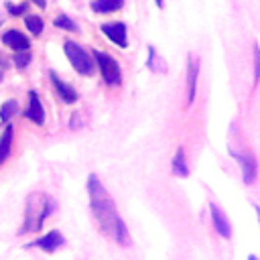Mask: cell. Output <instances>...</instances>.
Listing matches in <instances>:
<instances>
[{
    "mask_svg": "<svg viewBox=\"0 0 260 260\" xmlns=\"http://www.w3.org/2000/svg\"><path fill=\"white\" fill-rule=\"evenodd\" d=\"M87 193H89V209H91V215L98 221L100 230L106 236H114V225L120 215L116 211V203H114L112 195L106 191V187L102 185V181L98 179L95 173H91L87 177Z\"/></svg>",
    "mask_w": 260,
    "mask_h": 260,
    "instance_id": "cell-1",
    "label": "cell"
},
{
    "mask_svg": "<svg viewBox=\"0 0 260 260\" xmlns=\"http://www.w3.org/2000/svg\"><path fill=\"white\" fill-rule=\"evenodd\" d=\"M55 209V201L51 195L47 193H30L26 197V203H24V219H22V225L20 230L16 232L18 236H24L28 232H39L43 230L47 217H51Z\"/></svg>",
    "mask_w": 260,
    "mask_h": 260,
    "instance_id": "cell-2",
    "label": "cell"
},
{
    "mask_svg": "<svg viewBox=\"0 0 260 260\" xmlns=\"http://www.w3.org/2000/svg\"><path fill=\"white\" fill-rule=\"evenodd\" d=\"M63 51H65V57L69 59V63L73 65V69L79 73V75H93L95 71V61L93 57L75 41H65L63 43Z\"/></svg>",
    "mask_w": 260,
    "mask_h": 260,
    "instance_id": "cell-3",
    "label": "cell"
},
{
    "mask_svg": "<svg viewBox=\"0 0 260 260\" xmlns=\"http://www.w3.org/2000/svg\"><path fill=\"white\" fill-rule=\"evenodd\" d=\"M93 61H95V67L106 85H110V87L122 85V69H120V63L112 55L93 49Z\"/></svg>",
    "mask_w": 260,
    "mask_h": 260,
    "instance_id": "cell-4",
    "label": "cell"
},
{
    "mask_svg": "<svg viewBox=\"0 0 260 260\" xmlns=\"http://www.w3.org/2000/svg\"><path fill=\"white\" fill-rule=\"evenodd\" d=\"M100 30H102L104 37H106L110 43H114L116 47H120V49H126V47H128V28H126V24H124L122 20L104 22Z\"/></svg>",
    "mask_w": 260,
    "mask_h": 260,
    "instance_id": "cell-5",
    "label": "cell"
},
{
    "mask_svg": "<svg viewBox=\"0 0 260 260\" xmlns=\"http://www.w3.org/2000/svg\"><path fill=\"white\" fill-rule=\"evenodd\" d=\"M63 246H65V236L59 230H51L49 234L32 240L30 244H24V248H39V250H43L47 254H53V252H57Z\"/></svg>",
    "mask_w": 260,
    "mask_h": 260,
    "instance_id": "cell-6",
    "label": "cell"
},
{
    "mask_svg": "<svg viewBox=\"0 0 260 260\" xmlns=\"http://www.w3.org/2000/svg\"><path fill=\"white\" fill-rule=\"evenodd\" d=\"M230 154L240 162V169H242V181L244 185H252L258 177V162L252 154H242V152H236L230 148Z\"/></svg>",
    "mask_w": 260,
    "mask_h": 260,
    "instance_id": "cell-7",
    "label": "cell"
},
{
    "mask_svg": "<svg viewBox=\"0 0 260 260\" xmlns=\"http://www.w3.org/2000/svg\"><path fill=\"white\" fill-rule=\"evenodd\" d=\"M49 79H51V83H53V87H55V93L59 95V100H61L63 104H75V102L79 100L77 89H75L73 85L65 83L55 71H49Z\"/></svg>",
    "mask_w": 260,
    "mask_h": 260,
    "instance_id": "cell-8",
    "label": "cell"
},
{
    "mask_svg": "<svg viewBox=\"0 0 260 260\" xmlns=\"http://www.w3.org/2000/svg\"><path fill=\"white\" fill-rule=\"evenodd\" d=\"M209 213H211V223H213L215 232H217L221 238L230 240V238H232V223H230L228 215L223 213V209H221L217 203L211 201V203H209Z\"/></svg>",
    "mask_w": 260,
    "mask_h": 260,
    "instance_id": "cell-9",
    "label": "cell"
},
{
    "mask_svg": "<svg viewBox=\"0 0 260 260\" xmlns=\"http://www.w3.org/2000/svg\"><path fill=\"white\" fill-rule=\"evenodd\" d=\"M24 116H26L32 124H37V126H43V124H45V108H43L41 98H39V93H37L35 89L28 91V106H26V110H24Z\"/></svg>",
    "mask_w": 260,
    "mask_h": 260,
    "instance_id": "cell-10",
    "label": "cell"
},
{
    "mask_svg": "<svg viewBox=\"0 0 260 260\" xmlns=\"http://www.w3.org/2000/svg\"><path fill=\"white\" fill-rule=\"evenodd\" d=\"M2 43H4L8 49H12L14 53H16V51H30V41H28V37H26L24 32L16 30V28H8L6 32H2Z\"/></svg>",
    "mask_w": 260,
    "mask_h": 260,
    "instance_id": "cell-11",
    "label": "cell"
},
{
    "mask_svg": "<svg viewBox=\"0 0 260 260\" xmlns=\"http://www.w3.org/2000/svg\"><path fill=\"white\" fill-rule=\"evenodd\" d=\"M197 77H199V61L193 55H189L187 57V106H191L195 102Z\"/></svg>",
    "mask_w": 260,
    "mask_h": 260,
    "instance_id": "cell-12",
    "label": "cell"
},
{
    "mask_svg": "<svg viewBox=\"0 0 260 260\" xmlns=\"http://www.w3.org/2000/svg\"><path fill=\"white\" fill-rule=\"evenodd\" d=\"M171 171H173V175L175 177H189V165H187V158H185V148L183 146H179L177 150H175V156H173V160H171Z\"/></svg>",
    "mask_w": 260,
    "mask_h": 260,
    "instance_id": "cell-13",
    "label": "cell"
},
{
    "mask_svg": "<svg viewBox=\"0 0 260 260\" xmlns=\"http://www.w3.org/2000/svg\"><path fill=\"white\" fill-rule=\"evenodd\" d=\"M124 6V0H91L89 8L98 14H112Z\"/></svg>",
    "mask_w": 260,
    "mask_h": 260,
    "instance_id": "cell-14",
    "label": "cell"
},
{
    "mask_svg": "<svg viewBox=\"0 0 260 260\" xmlns=\"http://www.w3.org/2000/svg\"><path fill=\"white\" fill-rule=\"evenodd\" d=\"M12 138H14V126L6 124V128L0 134V165L10 156V148H12Z\"/></svg>",
    "mask_w": 260,
    "mask_h": 260,
    "instance_id": "cell-15",
    "label": "cell"
},
{
    "mask_svg": "<svg viewBox=\"0 0 260 260\" xmlns=\"http://www.w3.org/2000/svg\"><path fill=\"white\" fill-rule=\"evenodd\" d=\"M114 240H116V244H120V246H130L132 244V240H130V232H128V228H126V223H124V219L122 217H118L116 219V225H114V236H112Z\"/></svg>",
    "mask_w": 260,
    "mask_h": 260,
    "instance_id": "cell-16",
    "label": "cell"
},
{
    "mask_svg": "<svg viewBox=\"0 0 260 260\" xmlns=\"http://www.w3.org/2000/svg\"><path fill=\"white\" fill-rule=\"evenodd\" d=\"M24 26L32 37H39L43 32V28H45V22H43V18L39 14H24Z\"/></svg>",
    "mask_w": 260,
    "mask_h": 260,
    "instance_id": "cell-17",
    "label": "cell"
},
{
    "mask_svg": "<svg viewBox=\"0 0 260 260\" xmlns=\"http://www.w3.org/2000/svg\"><path fill=\"white\" fill-rule=\"evenodd\" d=\"M14 114H18V102L16 100H6L0 106V124H8Z\"/></svg>",
    "mask_w": 260,
    "mask_h": 260,
    "instance_id": "cell-18",
    "label": "cell"
},
{
    "mask_svg": "<svg viewBox=\"0 0 260 260\" xmlns=\"http://www.w3.org/2000/svg\"><path fill=\"white\" fill-rule=\"evenodd\" d=\"M53 24H55L57 28L65 30V32H77V30H79L77 22H75V20H73L71 16H67V14H59V16H55Z\"/></svg>",
    "mask_w": 260,
    "mask_h": 260,
    "instance_id": "cell-19",
    "label": "cell"
},
{
    "mask_svg": "<svg viewBox=\"0 0 260 260\" xmlns=\"http://www.w3.org/2000/svg\"><path fill=\"white\" fill-rule=\"evenodd\" d=\"M30 61H32L30 51H16V53L12 55V65H14L18 71H24Z\"/></svg>",
    "mask_w": 260,
    "mask_h": 260,
    "instance_id": "cell-20",
    "label": "cell"
},
{
    "mask_svg": "<svg viewBox=\"0 0 260 260\" xmlns=\"http://www.w3.org/2000/svg\"><path fill=\"white\" fill-rule=\"evenodd\" d=\"M4 8H6V12L10 14V16H24V14H28V4L26 2H20V4H14V2H6L4 4Z\"/></svg>",
    "mask_w": 260,
    "mask_h": 260,
    "instance_id": "cell-21",
    "label": "cell"
},
{
    "mask_svg": "<svg viewBox=\"0 0 260 260\" xmlns=\"http://www.w3.org/2000/svg\"><path fill=\"white\" fill-rule=\"evenodd\" d=\"M252 55H254V83H258L260 81V47H258V43H254Z\"/></svg>",
    "mask_w": 260,
    "mask_h": 260,
    "instance_id": "cell-22",
    "label": "cell"
},
{
    "mask_svg": "<svg viewBox=\"0 0 260 260\" xmlns=\"http://www.w3.org/2000/svg\"><path fill=\"white\" fill-rule=\"evenodd\" d=\"M32 2H35L39 8H45V6H47V2H45V0H32Z\"/></svg>",
    "mask_w": 260,
    "mask_h": 260,
    "instance_id": "cell-23",
    "label": "cell"
},
{
    "mask_svg": "<svg viewBox=\"0 0 260 260\" xmlns=\"http://www.w3.org/2000/svg\"><path fill=\"white\" fill-rule=\"evenodd\" d=\"M2 67H6V59H4V57H0V69H2Z\"/></svg>",
    "mask_w": 260,
    "mask_h": 260,
    "instance_id": "cell-24",
    "label": "cell"
},
{
    "mask_svg": "<svg viewBox=\"0 0 260 260\" xmlns=\"http://www.w3.org/2000/svg\"><path fill=\"white\" fill-rule=\"evenodd\" d=\"M154 2H156V6H158V8H162V6H165V0H154Z\"/></svg>",
    "mask_w": 260,
    "mask_h": 260,
    "instance_id": "cell-25",
    "label": "cell"
},
{
    "mask_svg": "<svg viewBox=\"0 0 260 260\" xmlns=\"http://www.w3.org/2000/svg\"><path fill=\"white\" fill-rule=\"evenodd\" d=\"M2 79H4V71L0 69V81H2Z\"/></svg>",
    "mask_w": 260,
    "mask_h": 260,
    "instance_id": "cell-26",
    "label": "cell"
},
{
    "mask_svg": "<svg viewBox=\"0 0 260 260\" xmlns=\"http://www.w3.org/2000/svg\"><path fill=\"white\" fill-rule=\"evenodd\" d=\"M248 260H258V258H256V256H250V258H248Z\"/></svg>",
    "mask_w": 260,
    "mask_h": 260,
    "instance_id": "cell-27",
    "label": "cell"
},
{
    "mask_svg": "<svg viewBox=\"0 0 260 260\" xmlns=\"http://www.w3.org/2000/svg\"><path fill=\"white\" fill-rule=\"evenodd\" d=\"M2 22H4V18H2V16H0V26H2Z\"/></svg>",
    "mask_w": 260,
    "mask_h": 260,
    "instance_id": "cell-28",
    "label": "cell"
}]
</instances>
